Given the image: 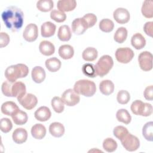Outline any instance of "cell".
<instances>
[{
	"instance_id": "d6a6232c",
	"label": "cell",
	"mask_w": 153,
	"mask_h": 153,
	"mask_svg": "<svg viewBox=\"0 0 153 153\" xmlns=\"http://www.w3.org/2000/svg\"><path fill=\"white\" fill-rule=\"evenodd\" d=\"M127 37V30L124 27H120L117 29L114 35V39L115 42L119 44L123 43Z\"/></svg>"
},
{
	"instance_id": "60d3db41",
	"label": "cell",
	"mask_w": 153,
	"mask_h": 153,
	"mask_svg": "<svg viewBox=\"0 0 153 153\" xmlns=\"http://www.w3.org/2000/svg\"><path fill=\"white\" fill-rule=\"evenodd\" d=\"M130 99V93L124 90H120L117 95V102L121 105L127 104Z\"/></svg>"
},
{
	"instance_id": "83f0119b",
	"label": "cell",
	"mask_w": 153,
	"mask_h": 153,
	"mask_svg": "<svg viewBox=\"0 0 153 153\" xmlns=\"http://www.w3.org/2000/svg\"><path fill=\"white\" fill-rule=\"evenodd\" d=\"M11 117L14 123L16 125L19 126L26 124L28 120V117L26 112L20 110V109L17 111L13 115H12Z\"/></svg>"
},
{
	"instance_id": "3957f363",
	"label": "cell",
	"mask_w": 153,
	"mask_h": 153,
	"mask_svg": "<svg viewBox=\"0 0 153 153\" xmlns=\"http://www.w3.org/2000/svg\"><path fill=\"white\" fill-rule=\"evenodd\" d=\"M74 90L78 94L91 97L96 91V86L93 81L89 79H79L75 83Z\"/></svg>"
},
{
	"instance_id": "2e32d148",
	"label": "cell",
	"mask_w": 153,
	"mask_h": 153,
	"mask_svg": "<svg viewBox=\"0 0 153 153\" xmlns=\"http://www.w3.org/2000/svg\"><path fill=\"white\" fill-rule=\"evenodd\" d=\"M12 138L16 143L22 144L27 139V132L23 128H17L13 133Z\"/></svg>"
},
{
	"instance_id": "4316f807",
	"label": "cell",
	"mask_w": 153,
	"mask_h": 153,
	"mask_svg": "<svg viewBox=\"0 0 153 153\" xmlns=\"http://www.w3.org/2000/svg\"><path fill=\"white\" fill-rule=\"evenodd\" d=\"M46 68L51 72H55L59 71L62 65L60 60L56 57H51L46 60L45 62Z\"/></svg>"
},
{
	"instance_id": "f546056e",
	"label": "cell",
	"mask_w": 153,
	"mask_h": 153,
	"mask_svg": "<svg viewBox=\"0 0 153 153\" xmlns=\"http://www.w3.org/2000/svg\"><path fill=\"white\" fill-rule=\"evenodd\" d=\"M98 56L97 50L94 47L86 48L82 53V59L87 62H92L95 60Z\"/></svg>"
},
{
	"instance_id": "9a60e30c",
	"label": "cell",
	"mask_w": 153,
	"mask_h": 153,
	"mask_svg": "<svg viewBox=\"0 0 153 153\" xmlns=\"http://www.w3.org/2000/svg\"><path fill=\"white\" fill-rule=\"evenodd\" d=\"M34 116L37 120L41 122H44L50 118L51 112L48 107L42 106L36 110L34 113Z\"/></svg>"
},
{
	"instance_id": "d6986e66",
	"label": "cell",
	"mask_w": 153,
	"mask_h": 153,
	"mask_svg": "<svg viewBox=\"0 0 153 153\" xmlns=\"http://www.w3.org/2000/svg\"><path fill=\"white\" fill-rule=\"evenodd\" d=\"M57 7L62 12L71 11L76 8V2L75 0H60L57 2Z\"/></svg>"
},
{
	"instance_id": "8fae6325",
	"label": "cell",
	"mask_w": 153,
	"mask_h": 153,
	"mask_svg": "<svg viewBox=\"0 0 153 153\" xmlns=\"http://www.w3.org/2000/svg\"><path fill=\"white\" fill-rule=\"evenodd\" d=\"M38 36V26L34 23L27 25L23 33V37L27 42L35 41Z\"/></svg>"
},
{
	"instance_id": "e0dca14e",
	"label": "cell",
	"mask_w": 153,
	"mask_h": 153,
	"mask_svg": "<svg viewBox=\"0 0 153 153\" xmlns=\"http://www.w3.org/2000/svg\"><path fill=\"white\" fill-rule=\"evenodd\" d=\"M56 26L51 22H44L41 27V36L44 38H49L54 35Z\"/></svg>"
},
{
	"instance_id": "74e56055",
	"label": "cell",
	"mask_w": 153,
	"mask_h": 153,
	"mask_svg": "<svg viewBox=\"0 0 153 153\" xmlns=\"http://www.w3.org/2000/svg\"><path fill=\"white\" fill-rule=\"evenodd\" d=\"M117 142L111 137L106 138L103 142V148L108 152H114L117 148Z\"/></svg>"
},
{
	"instance_id": "7c38bea8",
	"label": "cell",
	"mask_w": 153,
	"mask_h": 153,
	"mask_svg": "<svg viewBox=\"0 0 153 153\" xmlns=\"http://www.w3.org/2000/svg\"><path fill=\"white\" fill-rule=\"evenodd\" d=\"M113 17L120 24L127 23L130 18L129 11L124 8H118L113 13Z\"/></svg>"
},
{
	"instance_id": "30bf717a",
	"label": "cell",
	"mask_w": 153,
	"mask_h": 153,
	"mask_svg": "<svg viewBox=\"0 0 153 153\" xmlns=\"http://www.w3.org/2000/svg\"><path fill=\"white\" fill-rule=\"evenodd\" d=\"M17 100L19 103L27 110L32 109L38 103L37 97L32 93H26L22 97Z\"/></svg>"
},
{
	"instance_id": "7a4b0ae2",
	"label": "cell",
	"mask_w": 153,
	"mask_h": 153,
	"mask_svg": "<svg viewBox=\"0 0 153 153\" xmlns=\"http://www.w3.org/2000/svg\"><path fill=\"white\" fill-rule=\"evenodd\" d=\"M29 73L28 67L23 63H19L8 66L5 71V76L8 81L15 82L19 78L26 77Z\"/></svg>"
},
{
	"instance_id": "ac0fdd59",
	"label": "cell",
	"mask_w": 153,
	"mask_h": 153,
	"mask_svg": "<svg viewBox=\"0 0 153 153\" xmlns=\"http://www.w3.org/2000/svg\"><path fill=\"white\" fill-rule=\"evenodd\" d=\"M31 76L33 81L38 84L42 82L46 76L45 70L39 66H35L31 72Z\"/></svg>"
},
{
	"instance_id": "52a82bcc",
	"label": "cell",
	"mask_w": 153,
	"mask_h": 153,
	"mask_svg": "<svg viewBox=\"0 0 153 153\" xmlns=\"http://www.w3.org/2000/svg\"><path fill=\"white\" fill-rule=\"evenodd\" d=\"M115 56L118 62L126 64L133 59L134 54L133 51L128 47H121L116 50Z\"/></svg>"
},
{
	"instance_id": "7402d4cb",
	"label": "cell",
	"mask_w": 153,
	"mask_h": 153,
	"mask_svg": "<svg viewBox=\"0 0 153 153\" xmlns=\"http://www.w3.org/2000/svg\"><path fill=\"white\" fill-rule=\"evenodd\" d=\"M30 132L33 138L40 140L45 137L46 134V128L43 124L37 123L32 127Z\"/></svg>"
},
{
	"instance_id": "44dd1931",
	"label": "cell",
	"mask_w": 153,
	"mask_h": 153,
	"mask_svg": "<svg viewBox=\"0 0 153 153\" xmlns=\"http://www.w3.org/2000/svg\"><path fill=\"white\" fill-rule=\"evenodd\" d=\"M19 109V108L17 104L13 101H7L3 103L1 108V112L8 116H11Z\"/></svg>"
},
{
	"instance_id": "ba28073f",
	"label": "cell",
	"mask_w": 153,
	"mask_h": 153,
	"mask_svg": "<svg viewBox=\"0 0 153 153\" xmlns=\"http://www.w3.org/2000/svg\"><path fill=\"white\" fill-rule=\"evenodd\" d=\"M61 99L65 105L68 106H74L78 104L80 100V97L74 89L66 90L62 94Z\"/></svg>"
},
{
	"instance_id": "f1b7e54d",
	"label": "cell",
	"mask_w": 153,
	"mask_h": 153,
	"mask_svg": "<svg viewBox=\"0 0 153 153\" xmlns=\"http://www.w3.org/2000/svg\"><path fill=\"white\" fill-rule=\"evenodd\" d=\"M58 38L62 41H68L72 36L71 30L69 26L62 25L60 26L57 32Z\"/></svg>"
},
{
	"instance_id": "8d00e7d4",
	"label": "cell",
	"mask_w": 153,
	"mask_h": 153,
	"mask_svg": "<svg viewBox=\"0 0 153 153\" xmlns=\"http://www.w3.org/2000/svg\"><path fill=\"white\" fill-rule=\"evenodd\" d=\"M51 105L53 110L57 113H62L65 109V103L59 96H55L52 99Z\"/></svg>"
},
{
	"instance_id": "8992f818",
	"label": "cell",
	"mask_w": 153,
	"mask_h": 153,
	"mask_svg": "<svg viewBox=\"0 0 153 153\" xmlns=\"http://www.w3.org/2000/svg\"><path fill=\"white\" fill-rule=\"evenodd\" d=\"M120 141L123 147L128 151H135L140 146L139 139L130 133H128Z\"/></svg>"
},
{
	"instance_id": "5bb4252c",
	"label": "cell",
	"mask_w": 153,
	"mask_h": 153,
	"mask_svg": "<svg viewBox=\"0 0 153 153\" xmlns=\"http://www.w3.org/2000/svg\"><path fill=\"white\" fill-rule=\"evenodd\" d=\"M87 29V26L82 17L76 18L72 22V30L76 35H79L83 34Z\"/></svg>"
},
{
	"instance_id": "ee69618b",
	"label": "cell",
	"mask_w": 153,
	"mask_h": 153,
	"mask_svg": "<svg viewBox=\"0 0 153 153\" xmlns=\"http://www.w3.org/2000/svg\"><path fill=\"white\" fill-rule=\"evenodd\" d=\"M82 19L84 20L88 28L93 27L97 22V17L93 13H87L85 14L82 17Z\"/></svg>"
},
{
	"instance_id": "7bdbcfd3",
	"label": "cell",
	"mask_w": 153,
	"mask_h": 153,
	"mask_svg": "<svg viewBox=\"0 0 153 153\" xmlns=\"http://www.w3.org/2000/svg\"><path fill=\"white\" fill-rule=\"evenodd\" d=\"M128 132L127 128L122 126H118L114 128L113 134L119 140L122 139Z\"/></svg>"
},
{
	"instance_id": "6da1fadb",
	"label": "cell",
	"mask_w": 153,
	"mask_h": 153,
	"mask_svg": "<svg viewBox=\"0 0 153 153\" xmlns=\"http://www.w3.org/2000/svg\"><path fill=\"white\" fill-rule=\"evenodd\" d=\"M1 17L5 26L12 32L21 29L24 21V14L20 8L10 6L2 13Z\"/></svg>"
},
{
	"instance_id": "d4e9b609",
	"label": "cell",
	"mask_w": 153,
	"mask_h": 153,
	"mask_svg": "<svg viewBox=\"0 0 153 153\" xmlns=\"http://www.w3.org/2000/svg\"><path fill=\"white\" fill-rule=\"evenodd\" d=\"M131 44L135 49L140 50L145 46L146 40L141 33H136L131 38Z\"/></svg>"
},
{
	"instance_id": "836d02e7",
	"label": "cell",
	"mask_w": 153,
	"mask_h": 153,
	"mask_svg": "<svg viewBox=\"0 0 153 153\" xmlns=\"http://www.w3.org/2000/svg\"><path fill=\"white\" fill-rule=\"evenodd\" d=\"M142 134L145 139L152 142L153 140V123L149 121L146 123L142 128Z\"/></svg>"
},
{
	"instance_id": "5b68a950",
	"label": "cell",
	"mask_w": 153,
	"mask_h": 153,
	"mask_svg": "<svg viewBox=\"0 0 153 153\" xmlns=\"http://www.w3.org/2000/svg\"><path fill=\"white\" fill-rule=\"evenodd\" d=\"M130 109L133 114L136 115L148 117L152 112V106L148 103H144L140 100H136L132 102Z\"/></svg>"
},
{
	"instance_id": "7dc6e473",
	"label": "cell",
	"mask_w": 153,
	"mask_h": 153,
	"mask_svg": "<svg viewBox=\"0 0 153 153\" xmlns=\"http://www.w3.org/2000/svg\"><path fill=\"white\" fill-rule=\"evenodd\" d=\"M143 96L147 100H152L153 99V86L152 85L146 87L143 92Z\"/></svg>"
},
{
	"instance_id": "c3c4849f",
	"label": "cell",
	"mask_w": 153,
	"mask_h": 153,
	"mask_svg": "<svg viewBox=\"0 0 153 153\" xmlns=\"http://www.w3.org/2000/svg\"><path fill=\"white\" fill-rule=\"evenodd\" d=\"M143 30L147 35L152 37L153 34V22H148L145 23L143 26Z\"/></svg>"
},
{
	"instance_id": "e575fe53",
	"label": "cell",
	"mask_w": 153,
	"mask_h": 153,
	"mask_svg": "<svg viewBox=\"0 0 153 153\" xmlns=\"http://www.w3.org/2000/svg\"><path fill=\"white\" fill-rule=\"evenodd\" d=\"M54 7V3L51 0H40L36 2V8L42 12L51 11Z\"/></svg>"
},
{
	"instance_id": "277c9868",
	"label": "cell",
	"mask_w": 153,
	"mask_h": 153,
	"mask_svg": "<svg viewBox=\"0 0 153 153\" xmlns=\"http://www.w3.org/2000/svg\"><path fill=\"white\" fill-rule=\"evenodd\" d=\"M114 65L112 58L109 55L102 56L94 65L97 75L103 77L107 75Z\"/></svg>"
},
{
	"instance_id": "603a6c76",
	"label": "cell",
	"mask_w": 153,
	"mask_h": 153,
	"mask_svg": "<svg viewBox=\"0 0 153 153\" xmlns=\"http://www.w3.org/2000/svg\"><path fill=\"white\" fill-rule=\"evenodd\" d=\"M49 132L55 137H60L65 133V127L60 123H52L49 126Z\"/></svg>"
},
{
	"instance_id": "f6af8a7d",
	"label": "cell",
	"mask_w": 153,
	"mask_h": 153,
	"mask_svg": "<svg viewBox=\"0 0 153 153\" xmlns=\"http://www.w3.org/2000/svg\"><path fill=\"white\" fill-rule=\"evenodd\" d=\"M12 82L9 81H4L1 86V90L3 94L7 97H11V87Z\"/></svg>"
},
{
	"instance_id": "484cf974",
	"label": "cell",
	"mask_w": 153,
	"mask_h": 153,
	"mask_svg": "<svg viewBox=\"0 0 153 153\" xmlns=\"http://www.w3.org/2000/svg\"><path fill=\"white\" fill-rule=\"evenodd\" d=\"M99 90L105 96L110 95L114 91V84L111 80H103L99 84Z\"/></svg>"
},
{
	"instance_id": "4dcf8cb0",
	"label": "cell",
	"mask_w": 153,
	"mask_h": 153,
	"mask_svg": "<svg viewBox=\"0 0 153 153\" xmlns=\"http://www.w3.org/2000/svg\"><path fill=\"white\" fill-rule=\"evenodd\" d=\"M142 15L148 19L153 17V1L152 0H146L143 2L141 8Z\"/></svg>"
},
{
	"instance_id": "1f68e13d",
	"label": "cell",
	"mask_w": 153,
	"mask_h": 153,
	"mask_svg": "<svg viewBox=\"0 0 153 153\" xmlns=\"http://www.w3.org/2000/svg\"><path fill=\"white\" fill-rule=\"evenodd\" d=\"M117 120L125 124H128L131 120V117L127 110L126 109H120L116 113Z\"/></svg>"
},
{
	"instance_id": "f35d334b",
	"label": "cell",
	"mask_w": 153,
	"mask_h": 153,
	"mask_svg": "<svg viewBox=\"0 0 153 153\" xmlns=\"http://www.w3.org/2000/svg\"><path fill=\"white\" fill-rule=\"evenodd\" d=\"M82 71L85 76L90 78H94L97 76L95 66L92 63H87L84 64L82 66Z\"/></svg>"
},
{
	"instance_id": "d590c367",
	"label": "cell",
	"mask_w": 153,
	"mask_h": 153,
	"mask_svg": "<svg viewBox=\"0 0 153 153\" xmlns=\"http://www.w3.org/2000/svg\"><path fill=\"white\" fill-rule=\"evenodd\" d=\"M99 27L102 32L109 33L113 30L114 23L112 20L109 19H103L99 22Z\"/></svg>"
},
{
	"instance_id": "bcb514c9",
	"label": "cell",
	"mask_w": 153,
	"mask_h": 153,
	"mask_svg": "<svg viewBox=\"0 0 153 153\" xmlns=\"http://www.w3.org/2000/svg\"><path fill=\"white\" fill-rule=\"evenodd\" d=\"M10 36L5 32L0 33V47L3 48L6 47L10 42Z\"/></svg>"
},
{
	"instance_id": "ab89813d",
	"label": "cell",
	"mask_w": 153,
	"mask_h": 153,
	"mask_svg": "<svg viewBox=\"0 0 153 153\" xmlns=\"http://www.w3.org/2000/svg\"><path fill=\"white\" fill-rule=\"evenodd\" d=\"M50 17L57 23H62L66 20V15L64 12L59 10H53L50 13Z\"/></svg>"
},
{
	"instance_id": "ffe728a7",
	"label": "cell",
	"mask_w": 153,
	"mask_h": 153,
	"mask_svg": "<svg viewBox=\"0 0 153 153\" xmlns=\"http://www.w3.org/2000/svg\"><path fill=\"white\" fill-rule=\"evenodd\" d=\"M39 50L42 54L46 56H49L54 53L55 47L50 41L44 40L40 42Z\"/></svg>"
},
{
	"instance_id": "b9f144b4",
	"label": "cell",
	"mask_w": 153,
	"mask_h": 153,
	"mask_svg": "<svg viewBox=\"0 0 153 153\" xmlns=\"http://www.w3.org/2000/svg\"><path fill=\"white\" fill-rule=\"evenodd\" d=\"M13 128V124L8 118H2L0 121V129L3 133H8Z\"/></svg>"
},
{
	"instance_id": "4fadbf2b",
	"label": "cell",
	"mask_w": 153,
	"mask_h": 153,
	"mask_svg": "<svg viewBox=\"0 0 153 153\" xmlns=\"http://www.w3.org/2000/svg\"><path fill=\"white\" fill-rule=\"evenodd\" d=\"M26 92L25 84L21 81L12 82L11 87V97H16L18 99L22 97Z\"/></svg>"
},
{
	"instance_id": "9c48e42d",
	"label": "cell",
	"mask_w": 153,
	"mask_h": 153,
	"mask_svg": "<svg viewBox=\"0 0 153 153\" xmlns=\"http://www.w3.org/2000/svg\"><path fill=\"white\" fill-rule=\"evenodd\" d=\"M138 62L140 69L143 71H149L152 69V54L149 51L140 53L138 57Z\"/></svg>"
},
{
	"instance_id": "cb8c5ba5",
	"label": "cell",
	"mask_w": 153,
	"mask_h": 153,
	"mask_svg": "<svg viewBox=\"0 0 153 153\" xmlns=\"http://www.w3.org/2000/svg\"><path fill=\"white\" fill-rule=\"evenodd\" d=\"M59 54L60 57L65 60H68L71 59L74 54V48L68 44H65L61 45L58 50Z\"/></svg>"
}]
</instances>
